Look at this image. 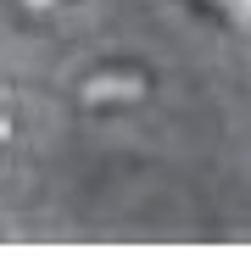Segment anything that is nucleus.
Here are the masks:
<instances>
[{"label": "nucleus", "mask_w": 251, "mask_h": 256, "mask_svg": "<svg viewBox=\"0 0 251 256\" xmlns=\"http://www.w3.org/2000/svg\"><path fill=\"white\" fill-rule=\"evenodd\" d=\"M145 90H151V84H145V72L123 67L117 78H112V72H95V78L78 90V100L90 106V112H106V100H117V106H123V100H145Z\"/></svg>", "instance_id": "f257e3e1"}, {"label": "nucleus", "mask_w": 251, "mask_h": 256, "mask_svg": "<svg viewBox=\"0 0 251 256\" xmlns=\"http://www.w3.org/2000/svg\"><path fill=\"white\" fill-rule=\"evenodd\" d=\"M23 6H28V12H45V6H56V0H23Z\"/></svg>", "instance_id": "7ed1b4c3"}, {"label": "nucleus", "mask_w": 251, "mask_h": 256, "mask_svg": "<svg viewBox=\"0 0 251 256\" xmlns=\"http://www.w3.org/2000/svg\"><path fill=\"white\" fill-rule=\"evenodd\" d=\"M201 6H212L229 28H245L251 34V0H201Z\"/></svg>", "instance_id": "f03ea898"}]
</instances>
